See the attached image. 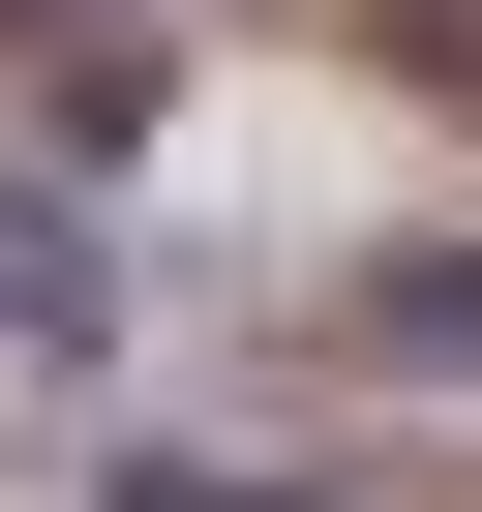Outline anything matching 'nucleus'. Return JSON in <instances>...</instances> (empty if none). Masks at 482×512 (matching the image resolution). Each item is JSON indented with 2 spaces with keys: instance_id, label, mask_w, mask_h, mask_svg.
<instances>
[{
  "instance_id": "f257e3e1",
  "label": "nucleus",
  "mask_w": 482,
  "mask_h": 512,
  "mask_svg": "<svg viewBox=\"0 0 482 512\" xmlns=\"http://www.w3.org/2000/svg\"><path fill=\"white\" fill-rule=\"evenodd\" d=\"M0 332H91V241H61L31 181H0Z\"/></svg>"
},
{
  "instance_id": "f03ea898",
  "label": "nucleus",
  "mask_w": 482,
  "mask_h": 512,
  "mask_svg": "<svg viewBox=\"0 0 482 512\" xmlns=\"http://www.w3.org/2000/svg\"><path fill=\"white\" fill-rule=\"evenodd\" d=\"M362 362H482V272H362Z\"/></svg>"
},
{
  "instance_id": "7ed1b4c3",
  "label": "nucleus",
  "mask_w": 482,
  "mask_h": 512,
  "mask_svg": "<svg viewBox=\"0 0 482 512\" xmlns=\"http://www.w3.org/2000/svg\"><path fill=\"white\" fill-rule=\"evenodd\" d=\"M422 61H452V91H482V0H422Z\"/></svg>"
}]
</instances>
